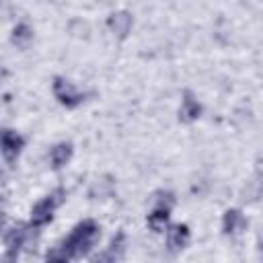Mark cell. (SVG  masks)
Wrapping results in <instances>:
<instances>
[{"label":"cell","mask_w":263,"mask_h":263,"mask_svg":"<svg viewBox=\"0 0 263 263\" xmlns=\"http://www.w3.org/2000/svg\"><path fill=\"white\" fill-rule=\"evenodd\" d=\"M97 238H99V226L95 224V220H84V222H80V224L72 230V234L64 240L62 253H64L68 259L82 257V255H86V253L92 249V245L97 242Z\"/></svg>","instance_id":"1"},{"label":"cell","mask_w":263,"mask_h":263,"mask_svg":"<svg viewBox=\"0 0 263 263\" xmlns=\"http://www.w3.org/2000/svg\"><path fill=\"white\" fill-rule=\"evenodd\" d=\"M60 195H62V191H55L53 195H47V197H43L41 201H37L33 205V210H31V226H35V228L45 226L53 218V210L60 203Z\"/></svg>","instance_id":"2"},{"label":"cell","mask_w":263,"mask_h":263,"mask_svg":"<svg viewBox=\"0 0 263 263\" xmlns=\"http://www.w3.org/2000/svg\"><path fill=\"white\" fill-rule=\"evenodd\" d=\"M53 95H55V99H58L62 105H66V107H76V105H80V103L86 99L84 92L76 90V86H74L72 82L64 80V78H55V80H53Z\"/></svg>","instance_id":"3"},{"label":"cell","mask_w":263,"mask_h":263,"mask_svg":"<svg viewBox=\"0 0 263 263\" xmlns=\"http://www.w3.org/2000/svg\"><path fill=\"white\" fill-rule=\"evenodd\" d=\"M123 251H125V234H123V232H117V234L111 238L109 247H107L101 255H97V257L92 259V263H117V261L121 259Z\"/></svg>","instance_id":"4"},{"label":"cell","mask_w":263,"mask_h":263,"mask_svg":"<svg viewBox=\"0 0 263 263\" xmlns=\"http://www.w3.org/2000/svg\"><path fill=\"white\" fill-rule=\"evenodd\" d=\"M23 146H25V140L16 132H12V129H4L2 132V154H4L8 164H12L16 160V156L23 150Z\"/></svg>","instance_id":"5"},{"label":"cell","mask_w":263,"mask_h":263,"mask_svg":"<svg viewBox=\"0 0 263 263\" xmlns=\"http://www.w3.org/2000/svg\"><path fill=\"white\" fill-rule=\"evenodd\" d=\"M25 238H27V228L23 224H16L8 234H6V255H4V261L10 263L12 259H16L21 247L25 245Z\"/></svg>","instance_id":"6"},{"label":"cell","mask_w":263,"mask_h":263,"mask_svg":"<svg viewBox=\"0 0 263 263\" xmlns=\"http://www.w3.org/2000/svg\"><path fill=\"white\" fill-rule=\"evenodd\" d=\"M132 23H134V18H132V14L127 10H117V12L109 14V18H107V25H109L111 33L117 35L119 39H123L129 33Z\"/></svg>","instance_id":"7"},{"label":"cell","mask_w":263,"mask_h":263,"mask_svg":"<svg viewBox=\"0 0 263 263\" xmlns=\"http://www.w3.org/2000/svg\"><path fill=\"white\" fill-rule=\"evenodd\" d=\"M222 228L228 236H236L247 228V218L238 210H226V214L222 218Z\"/></svg>","instance_id":"8"},{"label":"cell","mask_w":263,"mask_h":263,"mask_svg":"<svg viewBox=\"0 0 263 263\" xmlns=\"http://www.w3.org/2000/svg\"><path fill=\"white\" fill-rule=\"evenodd\" d=\"M166 242H168V249L171 251H181L187 247L189 242V228L185 224H177L168 230V236H166Z\"/></svg>","instance_id":"9"},{"label":"cell","mask_w":263,"mask_h":263,"mask_svg":"<svg viewBox=\"0 0 263 263\" xmlns=\"http://www.w3.org/2000/svg\"><path fill=\"white\" fill-rule=\"evenodd\" d=\"M199 115H201V107H199L197 99H193L191 92H185V95H183V103H181L179 117H181L183 121H195Z\"/></svg>","instance_id":"10"},{"label":"cell","mask_w":263,"mask_h":263,"mask_svg":"<svg viewBox=\"0 0 263 263\" xmlns=\"http://www.w3.org/2000/svg\"><path fill=\"white\" fill-rule=\"evenodd\" d=\"M168 212H171V203L160 201V203L154 208V212L148 216V226H150L154 232H160V230L166 226V222H168Z\"/></svg>","instance_id":"11"},{"label":"cell","mask_w":263,"mask_h":263,"mask_svg":"<svg viewBox=\"0 0 263 263\" xmlns=\"http://www.w3.org/2000/svg\"><path fill=\"white\" fill-rule=\"evenodd\" d=\"M70 156H72V146H70L68 142H62V144L53 146V150H51V154H49L51 166H53V168H62V166L70 160Z\"/></svg>","instance_id":"12"},{"label":"cell","mask_w":263,"mask_h":263,"mask_svg":"<svg viewBox=\"0 0 263 263\" xmlns=\"http://www.w3.org/2000/svg\"><path fill=\"white\" fill-rule=\"evenodd\" d=\"M31 39H33V31H31L29 25L21 23V25L14 27V31H12V43L16 47H27L31 43Z\"/></svg>","instance_id":"13"},{"label":"cell","mask_w":263,"mask_h":263,"mask_svg":"<svg viewBox=\"0 0 263 263\" xmlns=\"http://www.w3.org/2000/svg\"><path fill=\"white\" fill-rule=\"evenodd\" d=\"M45 263H70V259L62 253V249H58V251H51L47 255V261Z\"/></svg>","instance_id":"14"}]
</instances>
